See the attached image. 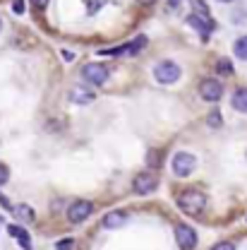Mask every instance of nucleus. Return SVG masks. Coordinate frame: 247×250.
<instances>
[{"mask_svg": "<svg viewBox=\"0 0 247 250\" xmlns=\"http://www.w3.org/2000/svg\"><path fill=\"white\" fill-rule=\"evenodd\" d=\"M178 205H180V209H183L185 214L197 217V214H202V212L207 209V195L199 192V190H185V192H180Z\"/></svg>", "mask_w": 247, "mask_h": 250, "instance_id": "obj_1", "label": "nucleus"}, {"mask_svg": "<svg viewBox=\"0 0 247 250\" xmlns=\"http://www.w3.org/2000/svg\"><path fill=\"white\" fill-rule=\"evenodd\" d=\"M180 75H183L180 65H175L173 61H163L154 67V77L156 82H161V84H173V82L180 80Z\"/></svg>", "mask_w": 247, "mask_h": 250, "instance_id": "obj_2", "label": "nucleus"}, {"mask_svg": "<svg viewBox=\"0 0 247 250\" xmlns=\"http://www.w3.org/2000/svg\"><path fill=\"white\" fill-rule=\"evenodd\" d=\"M194 168H197V159H194L192 154L178 152V154L173 156V173H175L178 178H187Z\"/></svg>", "mask_w": 247, "mask_h": 250, "instance_id": "obj_3", "label": "nucleus"}, {"mask_svg": "<svg viewBox=\"0 0 247 250\" xmlns=\"http://www.w3.org/2000/svg\"><path fill=\"white\" fill-rule=\"evenodd\" d=\"M82 75H84V80L92 82V84H106V82H108V67L101 65V62L84 65V67H82Z\"/></svg>", "mask_w": 247, "mask_h": 250, "instance_id": "obj_4", "label": "nucleus"}, {"mask_svg": "<svg viewBox=\"0 0 247 250\" xmlns=\"http://www.w3.org/2000/svg\"><path fill=\"white\" fill-rule=\"evenodd\" d=\"M92 202L89 200H77L75 205H70V209H67V219L72 221V224H82V221H87L89 214H92Z\"/></svg>", "mask_w": 247, "mask_h": 250, "instance_id": "obj_5", "label": "nucleus"}, {"mask_svg": "<svg viewBox=\"0 0 247 250\" xmlns=\"http://www.w3.org/2000/svg\"><path fill=\"white\" fill-rule=\"evenodd\" d=\"M175 241H178V246H180L183 250H192L194 246H197V233H194L192 226L178 224V226H175Z\"/></svg>", "mask_w": 247, "mask_h": 250, "instance_id": "obj_6", "label": "nucleus"}, {"mask_svg": "<svg viewBox=\"0 0 247 250\" xmlns=\"http://www.w3.org/2000/svg\"><path fill=\"white\" fill-rule=\"evenodd\" d=\"M156 186H158V181H156L154 173H139V176H134V181H132V190L137 192V195H149V192H154Z\"/></svg>", "mask_w": 247, "mask_h": 250, "instance_id": "obj_7", "label": "nucleus"}, {"mask_svg": "<svg viewBox=\"0 0 247 250\" xmlns=\"http://www.w3.org/2000/svg\"><path fill=\"white\" fill-rule=\"evenodd\" d=\"M199 94H202V99L204 101H218L221 99V94H223V84L214 80V77H209V80H204L202 84H199Z\"/></svg>", "mask_w": 247, "mask_h": 250, "instance_id": "obj_8", "label": "nucleus"}, {"mask_svg": "<svg viewBox=\"0 0 247 250\" xmlns=\"http://www.w3.org/2000/svg\"><path fill=\"white\" fill-rule=\"evenodd\" d=\"M187 24L192 27V29H197V31H202V34H209V31L214 29V22L207 17V15H190L187 17Z\"/></svg>", "mask_w": 247, "mask_h": 250, "instance_id": "obj_9", "label": "nucleus"}, {"mask_svg": "<svg viewBox=\"0 0 247 250\" xmlns=\"http://www.w3.org/2000/svg\"><path fill=\"white\" fill-rule=\"evenodd\" d=\"M125 221H127V214L115 209V212H108V214L103 217V226H106V229H118V226H123Z\"/></svg>", "mask_w": 247, "mask_h": 250, "instance_id": "obj_10", "label": "nucleus"}, {"mask_svg": "<svg viewBox=\"0 0 247 250\" xmlns=\"http://www.w3.org/2000/svg\"><path fill=\"white\" fill-rule=\"evenodd\" d=\"M70 99H72L75 104H92V101H94V92L84 89V87H75V89L70 92Z\"/></svg>", "mask_w": 247, "mask_h": 250, "instance_id": "obj_11", "label": "nucleus"}, {"mask_svg": "<svg viewBox=\"0 0 247 250\" xmlns=\"http://www.w3.org/2000/svg\"><path fill=\"white\" fill-rule=\"evenodd\" d=\"M233 108L235 111H240V113H247V87H243V89H238V92L233 94Z\"/></svg>", "mask_w": 247, "mask_h": 250, "instance_id": "obj_12", "label": "nucleus"}, {"mask_svg": "<svg viewBox=\"0 0 247 250\" xmlns=\"http://www.w3.org/2000/svg\"><path fill=\"white\" fill-rule=\"evenodd\" d=\"M7 231H10V236H12V238H17V241H19V243H22V246H24V248H27V250H31L29 233H27V231H24L22 226H10Z\"/></svg>", "mask_w": 247, "mask_h": 250, "instance_id": "obj_13", "label": "nucleus"}, {"mask_svg": "<svg viewBox=\"0 0 247 250\" xmlns=\"http://www.w3.org/2000/svg\"><path fill=\"white\" fill-rule=\"evenodd\" d=\"M12 214L19 219V221H24V224L34 221V209H31L29 205H17V207H12Z\"/></svg>", "mask_w": 247, "mask_h": 250, "instance_id": "obj_14", "label": "nucleus"}, {"mask_svg": "<svg viewBox=\"0 0 247 250\" xmlns=\"http://www.w3.org/2000/svg\"><path fill=\"white\" fill-rule=\"evenodd\" d=\"M233 51H235V56H238L240 61H247V36H240V39L235 41Z\"/></svg>", "mask_w": 247, "mask_h": 250, "instance_id": "obj_15", "label": "nucleus"}, {"mask_svg": "<svg viewBox=\"0 0 247 250\" xmlns=\"http://www.w3.org/2000/svg\"><path fill=\"white\" fill-rule=\"evenodd\" d=\"M103 2H106V0H87V10H89V15H94V12H96V10H98Z\"/></svg>", "mask_w": 247, "mask_h": 250, "instance_id": "obj_16", "label": "nucleus"}, {"mask_svg": "<svg viewBox=\"0 0 247 250\" xmlns=\"http://www.w3.org/2000/svg\"><path fill=\"white\" fill-rule=\"evenodd\" d=\"M207 123L211 125V127H218V125H221V113H218V111L209 113V121H207Z\"/></svg>", "mask_w": 247, "mask_h": 250, "instance_id": "obj_17", "label": "nucleus"}, {"mask_svg": "<svg viewBox=\"0 0 247 250\" xmlns=\"http://www.w3.org/2000/svg\"><path fill=\"white\" fill-rule=\"evenodd\" d=\"M12 10L15 15H24V0H12Z\"/></svg>", "mask_w": 247, "mask_h": 250, "instance_id": "obj_18", "label": "nucleus"}, {"mask_svg": "<svg viewBox=\"0 0 247 250\" xmlns=\"http://www.w3.org/2000/svg\"><path fill=\"white\" fill-rule=\"evenodd\" d=\"M7 178H10V171H7V166H2V164H0V186H5V183H7Z\"/></svg>", "mask_w": 247, "mask_h": 250, "instance_id": "obj_19", "label": "nucleus"}, {"mask_svg": "<svg viewBox=\"0 0 247 250\" xmlns=\"http://www.w3.org/2000/svg\"><path fill=\"white\" fill-rule=\"evenodd\" d=\"M211 250H235V246H233V243H228V241H221V243H216Z\"/></svg>", "mask_w": 247, "mask_h": 250, "instance_id": "obj_20", "label": "nucleus"}, {"mask_svg": "<svg viewBox=\"0 0 247 250\" xmlns=\"http://www.w3.org/2000/svg\"><path fill=\"white\" fill-rule=\"evenodd\" d=\"M218 70H221V72H230L233 67H230V62L226 61V58H221V62H218Z\"/></svg>", "mask_w": 247, "mask_h": 250, "instance_id": "obj_21", "label": "nucleus"}, {"mask_svg": "<svg viewBox=\"0 0 247 250\" xmlns=\"http://www.w3.org/2000/svg\"><path fill=\"white\" fill-rule=\"evenodd\" d=\"M56 248L58 250H70L72 248V241H58V243H56Z\"/></svg>", "mask_w": 247, "mask_h": 250, "instance_id": "obj_22", "label": "nucleus"}, {"mask_svg": "<svg viewBox=\"0 0 247 250\" xmlns=\"http://www.w3.org/2000/svg\"><path fill=\"white\" fill-rule=\"evenodd\" d=\"M31 2H34L36 7H46V5H48V0H31Z\"/></svg>", "mask_w": 247, "mask_h": 250, "instance_id": "obj_23", "label": "nucleus"}, {"mask_svg": "<svg viewBox=\"0 0 247 250\" xmlns=\"http://www.w3.org/2000/svg\"><path fill=\"white\" fill-rule=\"evenodd\" d=\"M139 2H144V5H152V2H154V0H139Z\"/></svg>", "mask_w": 247, "mask_h": 250, "instance_id": "obj_24", "label": "nucleus"}, {"mask_svg": "<svg viewBox=\"0 0 247 250\" xmlns=\"http://www.w3.org/2000/svg\"><path fill=\"white\" fill-rule=\"evenodd\" d=\"M171 5H178V0H171Z\"/></svg>", "mask_w": 247, "mask_h": 250, "instance_id": "obj_25", "label": "nucleus"}, {"mask_svg": "<svg viewBox=\"0 0 247 250\" xmlns=\"http://www.w3.org/2000/svg\"><path fill=\"white\" fill-rule=\"evenodd\" d=\"M0 29H2V22H0Z\"/></svg>", "mask_w": 247, "mask_h": 250, "instance_id": "obj_26", "label": "nucleus"}, {"mask_svg": "<svg viewBox=\"0 0 247 250\" xmlns=\"http://www.w3.org/2000/svg\"><path fill=\"white\" fill-rule=\"evenodd\" d=\"M223 2H228V0H223Z\"/></svg>", "mask_w": 247, "mask_h": 250, "instance_id": "obj_27", "label": "nucleus"}]
</instances>
